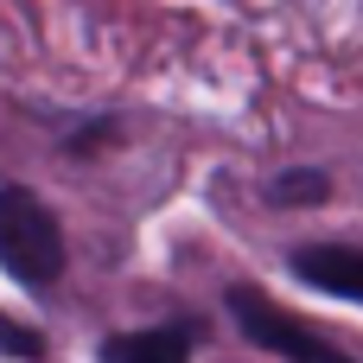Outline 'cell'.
Instances as JSON below:
<instances>
[{
  "label": "cell",
  "instance_id": "5b68a950",
  "mask_svg": "<svg viewBox=\"0 0 363 363\" xmlns=\"http://www.w3.org/2000/svg\"><path fill=\"white\" fill-rule=\"evenodd\" d=\"M325 191H332V179H325L319 166H294V172H281V179L268 185L274 204H319Z\"/></svg>",
  "mask_w": 363,
  "mask_h": 363
},
{
  "label": "cell",
  "instance_id": "6da1fadb",
  "mask_svg": "<svg viewBox=\"0 0 363 363\" xmlns=\"http://www.w3.org/2000/svg\"><path fill=\"white\" fill-rule=\"evenodd\" d=\"M0 268L32 294L57 287L64 274V230L26 185H0Z\"/></svg>",
  "mask_w": 363,
  "mask_h": 363
},
{
  "label": "cell",
  "instance_id": "7a4b0ae2",
  "mask_svg": "<svg viewBox=\"0 0 363 363\" xmlns=\"http://www.w3.org/2000/svg\"><path fill=\"white\" fill-rule=\"evenodd\" d=\"M230 319L242 325L249 345H262V351H274L287 363H357V357H345L338 345H325L313 325H300L294 313H281L262 287H230Z\"/></svg>",
  "mask_w": 363,
  "mask_h": 363
},
{
  "label": "cell",
  "instance_id": "8992f818",
  "mask_svg": "<svg viewBox=\"0 0 363 363\" xmlns=\"http://www.w3.org/2000/svg\"><path fill=\"white\" fill-rule=\"evenodd\" d=\"M0 345H6V351H19V357H38V351H45V345H38L32 332H19V325H0Z\"/></svg>",
  "mask_w": 363,
  "mask_h": 363
},
{
  "label": "cell",
  "instance_id": "277c9868",
  "mask_svg": "<svg viewBox=\"0 0 363 363\" xmlns=\"http://www.w3.org/2000/svg\"><path fill=\"white\" fill-rule=\"evenodd\" d=\"M191 332L185 325H153V332H121L102 345V363H185Z\"/></svg>",
  "mask_w": 363,
  "mask_h": 363
},
{
  "label": "cell",
  "instance_id": "3957f363",
  "mask_svg": "<svg viewBox=\"0 0 363 363\" xmlns=\"http://www.w3.org/2000/svg\"><path fill=\"white\" fill-rule=\"evenodd\" d=\"M294 274L313 281L319 294H338V300H363V249L345 242H319V249H300L294 255Z\"/></svg>",
  "mask_w": 363,
  "mask_h": 363
}]
</instances>
